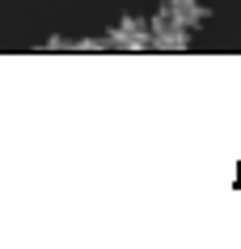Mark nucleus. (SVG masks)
I'll return each mask as SVG.
<instances>
[{
    "instance_id": "f03ea898",
    "label": "nucleus",
    "mask_w": 241,
    "mask_h": 249,
    "mask_svg": "<svg viewBox=\"0 0 241 249\" xmlns=\"http://www.w3.org/2000/svg\"><path fill=\"white\" fill-rule=\"evenodd\" d=\"M152 17H161V21H174V26H182V30H195L207 21V9H203L199 0H161V9Z\"/></svg>"
},
{
    "instance_id": "f257e3e1",
    "label": "nucleus",
    "mask_w": 241,
    "mask_h": 249,
    "mask_svg": "<svg viewBox=\"0 0 241 249\" xmlns=\"http://www.w3.org/2000/svg\"><path fill=\"white\" fill-rule=\"evenodd\" d=\"M148 42H152V30H148L144 17H119V21L106 30V47L110 51H123V55L148 51Z\"/></svg>"
},
{
    "instance_id": "7ed1b4c3",
    "label": "nucleus",
    "mask_w": 241,
    "mask_h": 249,
    "mask_svg": "<svg viewBox=\"0 0 241 249\" xmlns=\"http://www.w3.org/2000/svg\"><path fill=\"white\" fill-rule=\"evenodd\" d=\"M148 30H152V42H148V51H169V55L190 51V30L174 26V21H161V17H152V21H148Z\"/></svg>"
}]
</instances>
